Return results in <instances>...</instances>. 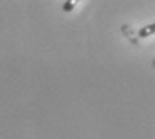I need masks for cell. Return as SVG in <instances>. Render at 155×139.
<instances>
[{
    "mask_svg": "<svg viewBox=\"0 0 155 139\" xmlns=\"http://www.w3.org/2000/svg\"><path fill=\"white\" fill-rule=\"evenodd\" d=\"M154 31H155V24L151 23V24L146 25V27L140 28L139 32H138V35H139V38H147V36H150V35H153Z\"/></svg>",
    "mask_w": 155,
    "mask_h": 139,
    "instance_id": "obj_1",
    "label": "cell"
},
{
    "mask_svg": "<svg viewBox=\"0 0 155 139\" xmlns=\"http://www.w3.org/2000/svg\"><path fill=\"white\" fill-rule=\"evenodd\" d=\"M74 8H75V3L74 2H66L62 7V9L64 12H70V11H72Z\"/></svg>",
    "mask_w": 155,
    "mask_h": 139,
    "instance_id": "obj_2",
    "label": "cell"
}]
</instances>
